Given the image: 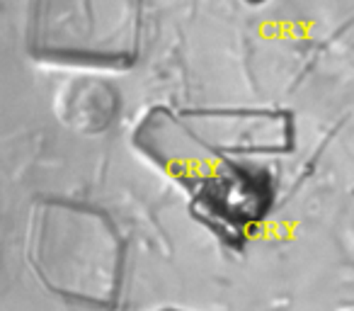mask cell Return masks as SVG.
Returning a JSON list of instances; mask_svg holds the SVG:
<instances>
[{
    "mask_svg": "<svg viewBox=\"0 0 354 311\" xmlns=\"http://www.w3.org/2000/svg\"><path fill=\"white\" fill-rule=\"evenodd\" d=\"M133 141L167 178L187 190L194 217L223 241L238 246L270 212L274 195L270 175L199 141L180 114L153 109L136 127Z\"/></svg>",
    "mask_w": 354,
    "mask_h": 311,
    "instance_id": "1",
    "label": "cell"
},
{
    "mask_svg": "<svg viewBox=\"0 0 354 311\" xmlns=\"http://www.w3.org/2000/svg\"><path fill=\"white\" fill-rule=\"evenodd\" d=\"M32 263L59 294L114 306L124 253L104 214L59 199L41 202L32 224Z\"/></svg>",
    "mask_w": 354,
    "mask_h": 311,
    "instance_id": "2",
    "label": "cell"
},
{
    "mask_svg": "<svg viewBox=\"0 0 354 311\" xmlns=\"http://www.w3.org/2000/svg\"><path fill=\"white\" fill-rule=\"evenodd\" d=\"M141 0H32L30 51L41 61L122 66L136 61Z\"/></svg>",
    "mask_w": 354,
    "mask_h": 311,
    "instance_id": "3",
    "label": "cell"
},
{
    "mask_svg": "<svg viewBox=\"0 0 354 311\" xmlns=\"http://www.w3.org/2000/svg\"><path fill=\"white\" fill-rule=\"evenodd\" d=\"M61 119L80 132H100L112 122L117 112V95L104 83H75L61 95Z\"/></svg>",
    "mask_w": 354,
    "mask_h": 311,
    "instance_id": "4",
    "label": "cell"
},
{
    "mask_svg": "<svg viewBox=\"0 0 354 311\" xmlns=\"http://www.w3.org/2000/svg\"><path fill=\"white\" fill-rule=\"evenodd\" d=\"M158 311H187V309H158Z\"/></svg>",
    "mask_w": 354,
    "mask_h": 311,
    "instance_id": "5",
    "label": "cell"
}]
</instances>
